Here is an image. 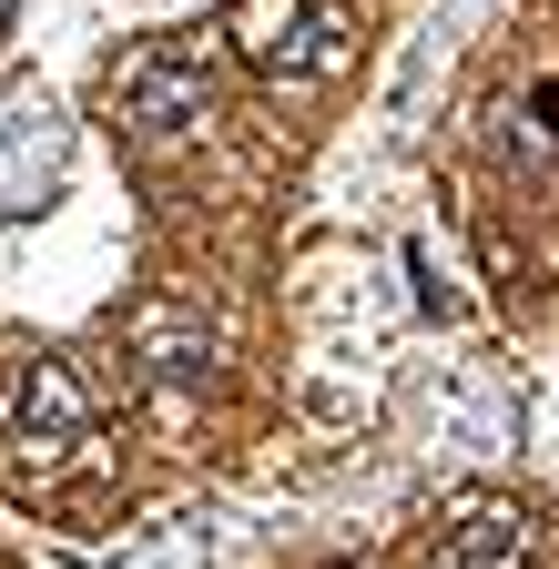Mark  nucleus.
Masks as SVG:
<instances>
[{"mask_svg":"<svg viewBox=\"0 0 559 569\" xmlns=\"http://www.w3.org/2000/svg\"><path fill=\"white\" fill-rule=\"evenodd\" d=\"M102 112H112L132 142H183V132L214 122V71H203L183 41H132V51H112V71H102Z\"/></svg>","mask_w":559,"mask_h":569,"instance_id":"obj_1","label":"nucleus"},{"mask_svg":"<svg viewBox=\"0 0 559 569\" xmlns=\"http://www.w3.org/2000/svg\"><path fill=\"white\" fill-rule=\"evenodd\" d=\"M61 163H72V142H61V112L41 92H0V224L11 213H41Z\"/></svg>","mask_w":559,"mask_h":569,"instance_id":"obj_2","label":"nucleus"},{"mask_svg":"<svg viewBox=\"0 0 559 569\" xmlns=\"http://www.w3.org/2000/svg\"><path fill=\"white\" fill-rule=\"evenodd\" d=\"M11 438H21V458H72V448H92V397H82V377L61 367V356H41V367L21 377V397H11Z\"/></svg>","mask_w":559,"mask_h":569,"instance_id":"obj_3","label":"nucleus"},{"mask_svg":"<svg viewBox=\"0 0 559 569\" xmlns=\"http://www.w3.org/2000/svg\"><path fill=\"white\" fill-rule=\"evenodd\" d=\"M529 549H539V529H529L519 498H458L428 569H529Z\"/></svg>","mask_w":559,"mask_h":569,"instance_id":"obj_4","label":"nucleus"},{"mask_svg":"<svg viewBox=\"0 0 559 569\" xmlns=\"http://www.w3.org/2000/svg\"><path fill=\"white\" fill-rule=\"evenodd\" d=\"M224 41L254 71H316L326 61V21L306 0H224Z\"/></svg>","mask_w":559,"mask_h":569,"instance_id":"obj_5","label":"nucleus"},{"mask_svg":"<svg viewBox=\"0 0 559 569\" xmlns=\"http://www.w3.org/2000/svg\"><path fill=\"white\" fill-rule=\"evenodd\" d=\"M132 346H143V377H203V356H214V336L193 326V306H143L132 316Z\"/></svg>","mask_w":559,"mask_h":569,"instance_id":"obj_6","label":"nucleus"},{"mask_svg":"<svg viewBox=\"0 0 559 569\" xmlns=\"http://www.w3.org/2000/svg\"><path fill=\"white\" fill-rule=\"evenodd\" d=\"M529 132H539V153H559V82L529 92Z\"/></svg>","mask_w":559,"mask_h":569,"instance_id":"obj_7","label":"nucleus"},{"mask_svg":"<svg viewBox=\"0 0 559 569\" xmlns=\"http://www.w3.org/2000/svg\"><path fill=\"white\" fill-rule=\"evenodd\" d=\"M0 41H11V0H0Z\"/></svg>","mask_w":559,"mask_h":569,"instance_id":"obj_8","label":"nucleus"}]
</instances>
